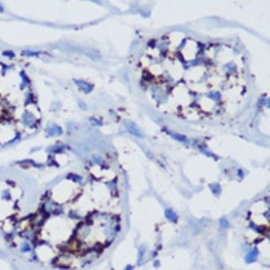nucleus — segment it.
I'll list each match as a JSON object with an SVG mask.
<instances>
[{"mask_svg": "<svg viewBox=\"0 0 270 270\" xmlns=\"http://www.w3.org/2000/svg\"><path fill=\"white\" fill-rule=\"evenodd\" d=\"M258 256V249H252L247 255H246V262H253Z\"/></svg>", "mask_w": 270, "mask_h": 270, "instance_id": "obj_1", "label": "nucleus"}, {"mask_svg": "<svg viewBox=\"0 0 270 270\" xmlns=\"http://www.w3.org/2000/svg\"><path fill=\"white\" fill-rule=\"evenodd\" d=\"M165 216H167V219L171 221V222H176V221H178V214L174 213L171 208H165Z\"/></svg>", "mask_w": 270, "mask_h": 270, "instance_id": "obj_2", "label": "nucleus"}, {"mask_svg": "<svg viewBox=\"0 0 270 270\" xmlns=\"http://www.w3.org/2000/svg\"><path fill=\"white\" fill-rule=\"evenodd\" d=\"M76 84H79V87L82 88L84 91H87V93H90V91L93 90V85H90V84H85V82H82V80H76Z\"/></svg>", "mask_w": 270, "mask_h": 270, "instance_id": "obj_3", "label": "nucleus"}, {"mask_svg": "<svg viewBox=\"0 0 270 270\" xmlns=\"http://www.w3.org/2000/svg\"><path fill=\"white\" fill-rule=\"evenodd\" d=\"M19 165H20V167H40L39 164H36V162H33V160H26V162H19Z\"/></svg>", "mask_w": 270, "mask_h": 270, "instance_id": "obj_4", "label": "nucleus"}, {"mask_svg": "<svg viewBox=\"0 0 270 270\" xmlns=\"http://www.w3.org/2000/svg\"><path fill=\"white\" fill-rule=\"evenodd\" d=\"M128 128H130V131H131V133L134 134V136H139V138L142 136V133H141V131H139L138 128H134V125H131V124H128Z\"/></svg>", "mask_w": 270, "mask_h": 270, "instance_id": "obj_5", "label": "nucleus"}, {"mask_svg": "<svg viewBox=\"0 0 270 270\" xmlns=\"http://www.w3.org/2000/svg\"><path fill=\"white\" fill-rule=\"evenodd\" d=\"M31 250H33V247H31L30 242H23L22 247H20V252H31Z\"/></svg>", "mask_w": 270, "mask_h": 270, "instance_id": "obj_6", "label": "nucleus"}, {"mask_svg": "<svg viewBox=\"0 0 270 270\" xmlns=\"http://www.w3.org/2000/svg\"><path fill=\"white\" fill-rule=\"evenodd\" d=\"M68 179H73V181H76V182H82V178H80L79 174H73V173L68 174Z\"/></svg>", "mask_w": 270, "mask_h": 270, "instance_id": "obj_7", "label": "nucleus"}, {"mask_svg": "<svg viewBox=\"0 0 270 270\" xmlns=\"http://www.w3.org/2000/svg\"><path fill=\"white\" fill-rule=\"evenodd\" d=\"M210 188L213 190L214 195H219V185H210Z\"/></svg>", "mask_w": 270, "mask_h": 270, "instance_id": "obj_8", "label": "nucleus"}, {"mask_svg": "<svg viewBox=\"0 0 270 270\" xmlns=\"http://www.w3.org/2000/svg\"><path fill=\"white\" fill-rule=\"evenodd\" d=\"M221 227H224V228H228V227H230V224L227 222V219H221Z\"/></svg>", "mask_w": 270, "mask_h": 270, "instance_id": "obj_9", "label": "nucleus"}, {"mask_svg": "<svg viewBox=\"0 0 270 270\" xmlns=\"http://www.w3.org/2000/svg\"><path fill=\"white\" fill-rule=\"evenodd\" d=\"M3 56H6V57H14V52H11V51H5V52H3Z\"/></svg>", "mask_w": 270, "mask_h": 270, "instance_id": "obj_10", "label": "nucleus"}, {"mask_svg": "<svg viewBox=\"0 0 270 270\" xmlns=\"http://www.w3.org/2000/svg\"><path fill=\"white\" fill-rule=\"evenodd\" d=\"M125 270H133V265H127V267H125Z\"/></svg>", "mask_w": 270, "mask_h": 270, "instance_id": "obj_11", "label": "nucleus"}]
</instances>
